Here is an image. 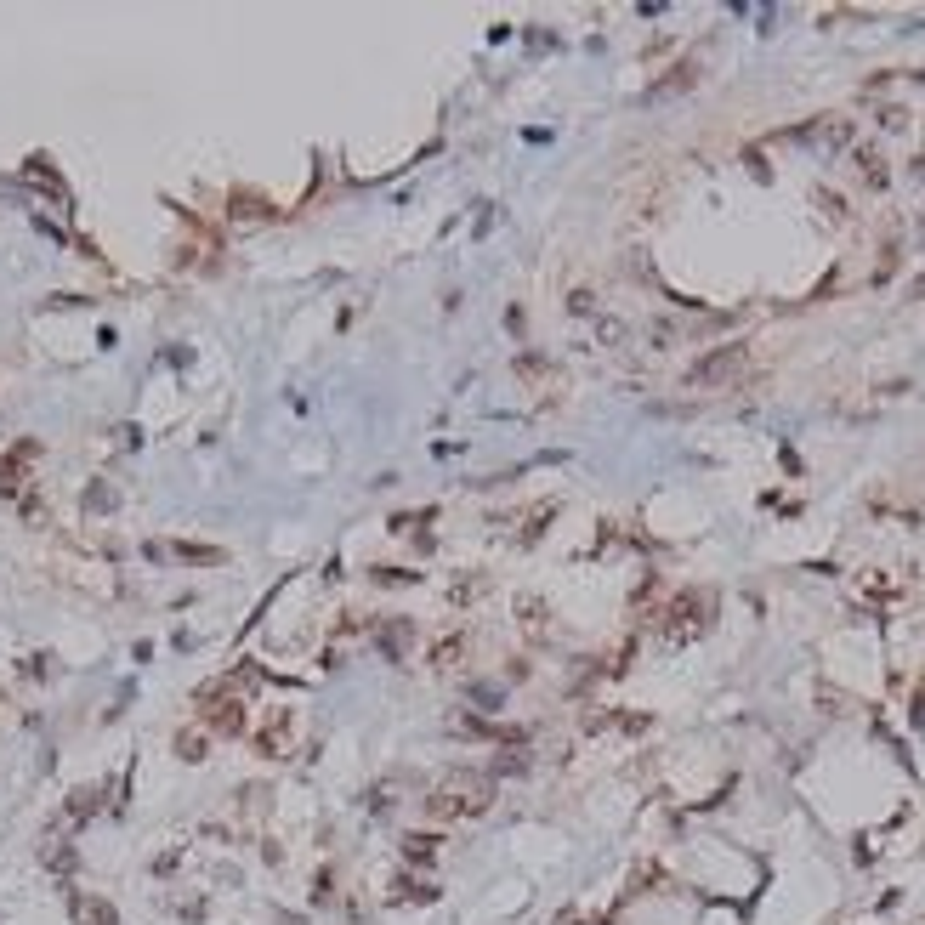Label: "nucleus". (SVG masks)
Listing matches in <instances>:
<instances>
[{"label":"nucleus","instance_id":"20","mask_svg":"<svg viewBox=\"0 0 925 925\" xmlns=\"http://www.w3.org/2000/svg\"><path fill=\"white\" fill-rule=\"evenodd\" d=\"M568 307H574V313H591L596 296H591V290H574V296H568Z\"/></svg>","mask_w":925,"mask_h":925},{"label":"nucleus","instance_id":"1","mask_svg":"<svg viewBox=\"0 0 925 925\" xmlns=\"http://www.w3.org/2000/svg\"><path fill=\"white\" fill-rule=\"evenodd\" d=\"M494 806V784L489 778H472V772H454V778H443V784L426 795V812H432L437 823H472L483 818Z\"/></svg>","mask_w":925,"mask_h":925},{"label":"nucleus","instance_id":"11","mask_svg":"<svg viewBox=\"0 0 925 925\" xmlns=\"http://www.w3.org/2000/svg\"><path fill=\"white\" fill-rule=\"evenodd\" d=\"M103 806V784H86V789H74L69 795V823H86L91 812Z\"/></svg>","mask_w":925,"mask_h":925},{"label":"nucleus","instance_id":"4","mask_svg":"<svg viewBox=\"0 0 925 925\" xmlns=\"http://www.w3.org/2000/svg\"><path fill=\"white\" fill-rule=\"evenodd\" d=\"M744 369H750V341H733V347L704 352L699 364L687 369V386H693V392H721V386H733Z\"/></svg>","mask_w":925,"mask_h":925},{"label":"nucleus","instance_id":"3","mask_svg":"<svg viewBox=\"0 0 925 925\" xmlns=\"http://www.w3.org/2000/svg\"><path fill=\"white\" fill-rule=\"evenodd\" d=\"M193 704H199V721H205V733H216V738H239V733H245L250 710H245L239 687H233L227 676L210 681V687H199V693H193Z\"/></svg>","mask_w":925,"mask_h":925},{"label":"nucleus","instance_id":"23","mask_svg":"<svg viewBox=\"0 0 925 925\" xmlns=\"http://www.w3.org/2000/svg\"><path fill=\"white\" fill-rule=\"evenodd\" d=\"M908 296H925V273H920V279H914V290H908Z\"/></svg>","mask_w":925,"mask_h":925},{"label":"nucleus","instance_id":"22","mask_svg":"<svg viewBox=\"0 0 925 925\" xmlns=\"http://www.w3.org/2000/svg\"><path fill=\"white\" fill-rule=\"evenodd\" d=\"M91 920H97V925H114V908H108V903H91Z\"/></svg>","mask_w":925,"mask_h":925},{"label":"nucleus","instance_id":"19","mask_svg":"<svg viewBox=\"0 0 925 925\" xmlns=\"http://www.w3.org/2000/svg\"><path fill=\"white\" fill-rule=\"evenodd\" d=\"M86 511H114V489H86Z\"/></svg>","mask_w":925,"mask_h":925},{"label":"nucleus","instance_id":"18","mask_svg":"<svg viewBox=\"0 0 925 925\" xmlns=\"http://www.w3.org/2000/svg\"><path fill=\"white\" fill-rule=\"evenodd\" d=\"M818 205H823V216H829V222H846V205H840V199H835L829 188L818 193Z\"/></svg>","mask_w":925,"mask_h":925},{"label":"nucleus","instance_id":"5","mask_svg":"<svg viewBox=\"0 0 925 925\" xmlns=\"http://www.w3.org/2000/svg\"><path fill=\"white\" fill-rule=\"evenodd\" d=\"M250 744H256V755H267V761H284L290 744H296V710H290V704H273V710L256 721Z\"/></svg>","mask_w":925,"mask_h":925},{"label":"nucleus","instance_id":"6","mask_svg":"<svg viewBox=\"0 0 925 925\" xmlns=\"http://www.w3.org/2000/svg\"><path fill=\"white\" fill-rule=\"evenodd\" d=\"M795 137L812 142V148H829V154H835V148H846V142H852V120H840V114H823V120L801 125Z\"/></svg>","mask_w":925,"mask_h":925},{"label":"nucleus","instance_id":"15","mask_svg":"<svg viewBox=\"0 0 925 925\" xmlns=\"http://www.w3.org/2000/svg\"><path fill=\"white\" fill-rule=\"evenodd\" d=\"M551 517H557V506H534V511H528V517H523V534H517V540H540V534H545V523H551Z\"/></svg>","mask_w":925,"mask_h":925},{"label":"nucleus","instance_id":"12","mask_svg":"<svg viewBox=\"0 0 925 925\" xmlns=\"http://www.w3.org/2000/svg\"><path fill=\"white\" fill-rule=\"evenodd\" d=\"M205 750H210L205 727H182V733H176V755H182V761H205Z\"/></svg>","mask_w":925,"mask_h":925},{"label":"nucleus","instance_id":"9","mask_svg":"<svg viewBox=\"0 0 925 925\" xmlns=\"http://www.w3.org/2000/svg\"><path fill=\"white\" fill-rule=\"evenodd\" d=\"M857 176H863V182H869L874 193H880V188H886V182H891V171H886V159L874 154V148H857Z\"/></svg>","mask_w":925,"mask_h":925},{"label":"nucleus","instance_id":"10","mask_svg":"<svg viewBox=\"0 0 925 925\" xmlns=\"http://www.w3.org/2000/svg\"><path fill=\"white\" fill-rule=\"evenodd\" d=\"M437 846H443L437 835H409V840H403V863L426 869V863H437Z\"/></svg>","mask_w":925,"mask_h":925},{"label":"nucleus","instance_id":"17","mask_svg":"<svg viewBox=\"0 0 925 925\" xmlns=\"http://www.w3.org/2000/svg\"><path fill=\"white\" fill-rule=\"evenodd\" d=\"M477 596H489V579H460V585H454V602H460V608L477 602Z\"/></svg>","mask_w":925,"mask_h":925},{"label":"nucleus","instance_id":"21","mask_svg":"<svg viewBox=\"0 0 925 925\" xmlns=\"http://www.w3.org/2000/svg\"><path fill=\"white\" fill-rule=\"evenodd\" d=\"M562 925H608V914H562Z\"/></svg>","mask_w":925,"mask_h":925},{"label":"nucleus","instance_id":"7","mask_svg":"<svg viewBox=\"0 0 925 925\" xmlns=\"http://www.w3.org/2000/svg\"><path fill=\"white\" fill-rule=\"evenodd\" d=\"M148 557H171V562H193V568H216V562H227V551H216V545H148Z\"/></svg>","mask_w":925,"mask_h":925},{"label":"nucleus","instance_id":"13","mask_svg":"<svg viewBox=\"0 0 925 925\" xmlns=\"http://www.w3.org/2000/svg\"><path fill=\"white\" fill-rule=\"evenodd\" d=\"M693 80H699V63L687 57L681 69H670V80H659V86H653V97H670V91H687V86H693Z\"/></svg>","mask_w":925,"mask_h":925},{"label":"nucleus","instance_id":"14","mask_svg":"<svg viewBox=\"0 0 925 925\" xmlns=\"http://www.w3.org/2000/svg\"><path fill=\"white\" fill-rule=\"evenodd\" d=\"M460 653H466V636H443V642L432 647V664H437V670H454Z\"/></svg>","mask_w":925,"mask_h":925},{"label":"nucleus","instance_id":"8","mask_svg":"<svg viewBox=\"0 0 925 925\" xmlns=\"http://www.w3.org/2000/svg\"><path fill=\"white\" fill-rule=\"evenodd\" d=\"M517 625H523V636L540 642L545 630H551V608H545L540 596H523V602H517Z\"/></svg>","mask_w":925,"mask_h":925},{"label":"nucleus","instance_id":"2","mask_svg":"<svg viewBox=\"0 0 925 925\" xmlns=\"http://www.w3.org/2000/svg\"><path fill=\"white\" fill-rule=\"evenodd\" d=\"M710 625H716V596H710V591H676L670 602H664V613H659V636L670 647L699 642Z\"/></svg>","mask_w":925,"mask_h":925},{"label":"nucleus","instance_id":"16","mask_svg":"<svg viewBox=\"0 0 925 925\" xmlns=\"http://www.w3.org/2000/svg\"><path fill=\"white\" fill-rule=\"evenodd\" d=\"M233 216H239V222H250V216H273V210H267L262 199H250V193H233Z\"/></svg>","mask_w":925,"mask_h":925}]
</instances>
